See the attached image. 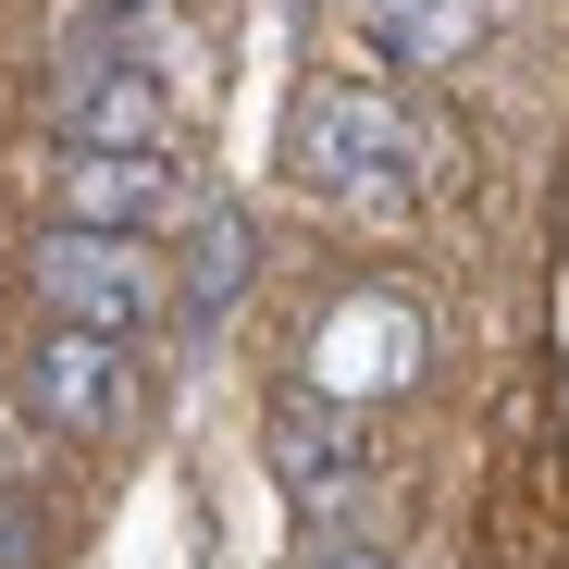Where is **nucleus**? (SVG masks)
Segmentation results:
<instances>
[{
  "mask_svg": "<svg viewBox=\"0 0 569 569\" xmlns=\"http://www.w3.org/2000/svg\"><path fill=\"white\" fill-rule=\"evenodd\" d=\"M284 173H298L310 199L359 211V223H397L421 199V124L385 87H359V74H310L298 100H284Z\"/></svg>",
  "mask_w": 569,
  "mask_h": 569,
  "instance_id": "f257e3e1",
  "label": "nucleus"
},
{
  "mask_svg": "<svg viewBox=\"0 0 569 569\" xmlns=\"http://www.w3.org/2000/svg\"><path fill=\"white\" fill-rule=\"evenodd\" d=\"M26 298L38 322H87V335H149L161 298H173V272L149 236H100V223H50L26 248Z\"/></svg>",
  "mask_w": 569,
  "mask_h": 569,
  "instance_id": "f03ea898",
  "label": "nucleus"
},
{
  "mask_svg": "<svg viewBox=\"0 0 569 569\" xmlns=\"http://www.w3.org/2000/svg\"><path fill=\"white\" fill-rule=\"evenodd\" d=\"M13 409L62 446H112L137 421V347L124 335H87V322H38L13 359Z\"/></svg>",
  "mask_w": 569,
  "mask_h": 569,
  "instance_id": "7ed1b4c3",
  "label": "nucleus"
},
{
  "mask_svg": "<svg viewBox=\"0 0 569 569\" xmlns=\"http://www.w3.org/2000/svg\"><path fill=\"white\" fill-rule=\"evenodd\" d=\"M260 470H272V496L298 508V520H347L359 470H371V446H359V409H347V397H322V385L272 397V421H260Z\"/></svg>",
  "mask_w": 569,
  "mask_h": 569,
  "instance_id": "20e7f679",
  "label": "nucleus"
},
{
  "mask_svg": "<svg viewBox=\"0 0 569 569\" xmlns=\"http://www.w3.org/2000/svg\"><path fill=\"white\" fill-rule=\"evenodd\" d=\"M421 347H433V322H421V298H397V284H359L347 310H322V335H310V385L322 397H397V385H421Z\"/></svg>",
  "mask_w": 569,
  "mask_h": 569,
  "instance_id": "39448f33",
  "label": "nucleus"
},
{
  "mask_svg": "<svg viewBox=\"0 0 569 569\" xmlns=\"http://www.w3.org/2000/svg\"><path fill=\"white\" fill-rule=\"evenodd\" d=\"M50 137L62 149H161L173 137V100H161L149 50H87L62 74V100H50Z\"/></svg>",
  "mask_w": 569,
  "mask_h": 569,
  "instance_id": "423d86ee",
  "label": "nucleus"
},
{
  "mask_svg": "<svg viewBox=\"0 0 569 569\" xmlns=\"http://www.w3.org/2000/svg\"><path fill=\"white\" fill-rule=\"evenodd\" d=\"M173 211V149H62L50 223H100V236H161Z\"/></svg>",
  "mask_w": 569,
  "mask_h": 569,
  "instance_id": "0eeeda50",
  "label": "nucleus"
},
{
  "mask_svg": "<svg viewBox=\"0 0 569 569\" xmlns=\"http://www.w3.org/2000/svg\"><path fill=\"white\" fill-rule=\"evenodd\" d=\"M359 38L397 74H446V62H470L496 38V0H359Z\"/></svg>",
  "mask_w": 569,
  "mask_h": 569,
  "instance_id": "6e6552de",
  "label": "nucleus"
},
{
  "mask_svg": "<svg viewBox=\"0 0 569 569\" xmlns=\"http://www.w3.org/2000/svg\"><path fill=\"white\" fill-rule=\"evenodd\" d=\"M236 272H248V223H236V211H211V223H199V260H186V322H223Z\"/></svg>",
  "mask_w": 569,
  "mask_h": 569,
  "instance_id": "1a4fd4ad",
  "label": "nucleus"
},
{
  "mask_svg": "<svg viewBox=\"0 0 569 569\" xmlns=\"http://www.w3.org/2000/svg\"><path fill=\"white\" fill-rule=\"evenodd\" d=\"M0 569H50V520L26 508V483H0Z\"/></svg>",
  "mask_w": 569,
  "mask_h": 569,
  "instance_id": "9d476101",
  "label": "nucleus"
},
{
  "mask_svg": "<svg viewBox=\"0 0 569 569\" xmlns=\"http://www.w3.org/2000/svg\"><path fill=\"white\" fill-rule=\"evenodd\" d=\"M298 569H385V545H359V532H335V520H310V557Z\"/></svg>",
  "mask_w": 569,
  "mask_h": 569,
  "instance_id": "9b49d317",
  "label": "nucleus"
}]
</instances>
